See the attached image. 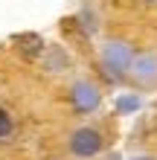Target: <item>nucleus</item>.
I'll return each mask as SVG.
<instances>
[{"label": "nucleus", "instance_id": "nucleus-1", "mask_svg": "<svg viewBox=\"0 0 157 160\" xmlns=\"http://www.w3.org/2000/svg\"><path fill=\"white\" fill-rule=\"evenodd\" d=\"M131 61H134L131 44H125V41H108L102 47V67L108 73V79L119 82V79H122V73L131 67Z\"/></svg>", "mask_w": 157, "mask_h": 160}, {"label": "nucleus", "instance_id": "nucleus-2", "mask_svg": "<svg viewBox=\"0 0 157 160\" xmlns=\"http://www.w3.org/2000/svg\"><path fill=\"white\" fill-rule=\"evenodd\" d=\"M70 102H73V108H76L79 114H90V111H96V108H99V102H102V93H99V88H96L93 82L79 79V82L70 88Z\"/></svg>", "mask_w": 157, "mask_h": 160}, {"label": "nucleus", "instance_id": "nucleus-3", "mask_svg": "<svg viewBox=\"0 0 157 160\" xmlns=\"http://www.w3.org/2000/svg\"><path fill=\"white\" fill-rule=\"evenodd\" d=\"M70 152L76 157H96L99 152H102V134H99L96 128H79L73 131L70 137Z\"/></svg>", "mask_w": 157, "mask_h": 160}, {"label": "nucleus", "instance_id": "nucleus-4", "mask_svg": "<svg viewBox=\"0 0 157 160\" xmlns=\"http://www.w3.org/2000/svg\"><path fill=\"white\" fill-rule=\"evenodd\" d=\"M128 70H131L134 82H140V84H157V55H151V52L134 55V61H131Z\"/></svg>", "mask_w": 157, "mask_h": 160}, {"label": "nucleus", "instance_id": "nucleus-5", "mask_svg": "<svg viewBox=\"0 0 157 160\" xmlns=\"http://www.w3.org/2000/svg\"><path fill=\"white\" fill-rule=\"evenodd\" d=\"M17 44H21V52H23V55H29V58H35V55H41V52H44V38H41V35H35V32H23V35H17Z\"/></svg>", "mask_w": 157, "mask_h": 160}, {"label": "nucleus", "instance_id": "nucleus-6", "mask_svg": "<svg viewBox=\"0 0 157 160\" xmlns=\"http://www.w3.org/2000/svg\"><path fill=\"white\" fill-rule=\"evenodd\" d=\"M114 108H116V114H137L143 108V99L137 93H122V96H116Z\"/></svg>", "mask_w": 157, "mask_h": 160}, {"label": "nucleus", "instance_id": "nucleus-7", "mask_svg": "<svg viewBox=\"0 0 157 160\" xmlns=\"http://www.w3.org/2000/svg\"><path fill=\"white\" fill-rule=\"evenodd\" d=\"M9 134H12V117L0 111V137H9Z\"/></svg>", "mask_w": 157, "mask_h": 160}, {"label": "nucleus", "instance_id": "nucleus-8", "mask_svg": "<svg viewBox=\"0 0 157 160\" xmlns=\"http://www.w3.org/2000/svg\"><path fill=\"white\" fill-rule=\"evenodd\" d=\"M134 160H154V157H134Z\"/></svg>", "mask_w": 157, "mask_h": 160}]
</instances>
